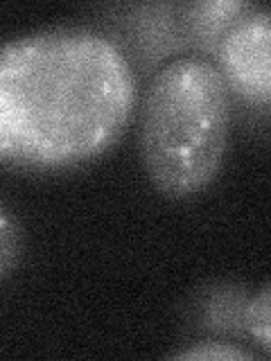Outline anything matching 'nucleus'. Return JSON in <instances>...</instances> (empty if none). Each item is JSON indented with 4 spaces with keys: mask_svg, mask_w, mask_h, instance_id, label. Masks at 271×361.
<instances>
[{
    "mask_svg": "<svg viewBox=\"0 0 271 361\" xmlns=\"http://www.w3.org/2000/svg\"><path fill=\"white\" fill-rule=\"evenodd\" d=\"M248 298V291L237 285L212 287L199 302L201 327L222 336H246L244 312Z\"/></svg>",
    "mask_w": 271,
    "mask_h": 361,
    "instance_id": "39448f33",
    "label": "nucleus"
},
{
    "mask_svg": "<svg viewBox=\"0 0 271 361\" xmlns=\"http://www.w3.org/2000/svg\"><path fill=\"white\" fill-rule=\"evenodd\" d=\"M231 109V90L206 56H181L154 75L140 116V156L158 192L186 199L217 178Z\"/></svg>",
    "mask_w": 271,
    "mask_h": 361,
    "instance_id": "f03ea898",
    "label": "nucleus"
},
{
    "mask_svg": "<svg viewBox=\"0 0 271 361\" xmlns=\"http://www.w3.org/2000/svg\"><path fill=\"white\" fill-rule=\"evenodd\" d=\"M23 259V228L18 219L0 203V280L9 278Z\"/></svg>",
    "mask_w": 271,
    "mask_h": 361,
    "instance_id": "423d86ee",
    "label": "nucleus"
},
{
    "mask_svg": "<svg viewBox=\"0 0 271 361\" xmlns=\"http://www.w3.org/2000/svg\"><path fill=\"white\" fill-rule=\"evenodd\" d=\"M217 56L229 90L267 109L271 99V18L267 9L251 7L224 34Z\"/></svg>",
    "mask_w": 271,
    "mask_h": 361,
    "instance_id": "7ed1b4c3",
    "label": "nucleus"
},
{
    "mask_svg": "<svg viewBox=\"0 0 271 361\" xmlns=\"http://www.w3.org/2000/svg\"><path fill=\"white\" fill-rule=\"evenodd\" d=\"M269 285H263L255 296L248 298L246 312H244V330L246 336H251L253 341L269 353L271 350V319H269Z\"/></svg>",
    "mask_w": 271,
    "mask_h": 361,
    "instance_id": "0eeeda50",
    "label": "nucleus"
},
{
    "mask_svg": "<svg viewBox=\"0 0 271 361\" xmlns=\"http://www.w3.org/2000/svg\"><path fill=\"white\" fill-rule=\"evenodd\" d=\"M169 359H181V361H251L253 355L246 350L237 348L233 343H222V341H208V343H195L186 350L169 355Z\"/></svg>",
    "mask_w": 271,
    "mask_h": 361,
    "instance_id": "6e6552de",
    "label": "nucleus"
},
{
    "mask_svg": "<svg viewBox=\"0 0 271 361\" xmlns=\"http://www.w3.org/2000/svg\"><path fill=\"white\" fill-rule=\"evenodd\" d=\"M253 5L244 0H203L181 5V25L186 43L201 54H215L224 34Z\"/></svg>",
    "mask_w": 271,
    "mask_h": 361,
    "instance_id": "20e7f679",
    "label": "nucleus"
},
{
    "mask_svg": "<svg viewBox=\"0 0 271 361\" xmlns=\"http://www.w3.org/2000/svg\"><path fill=\"white\" fill-rule=\"evenodd\" d=\"M138 102L133 63L107 34L56 27L0 45V163L56 172L120 140Z\"/></svg>",
    "mask_w": 271,
    "mask_h": 361,
    "instance_id": "f257e3e1",
    "label": "nucleus"
}]
</instances>
